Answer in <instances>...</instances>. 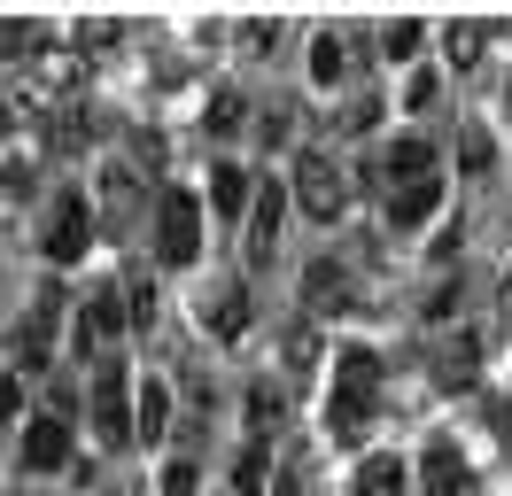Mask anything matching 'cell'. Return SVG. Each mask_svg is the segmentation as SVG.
Here are the masks:
<instances>
[{
    "label": "cell",
    "mask_w": 512,
    "mask_h": 496,
    "mask_svg": "<svg viewBox=\"0 0 512 496\" xmlns=\"http://www.w3.org/2000/svg\"><path fill=\"white\" fill-rule=\"evenodd\" d=\"M295 202H303V210L319 217V225H334V217L350 210V171H342V163H334V155H319V148H303L295 155Z\"/></svg>",
    "instance_id": "cell-1"
},
{
    "label": "cell",
    "mask_w": 512,
    "mask_h": 496,
    "mask_svg": "<svg viewBox=\"0 0 512 496\" xmlns=\"http://www.w3.org/2000/svg\"><path fill=\"white\" fill-rule=\"evenodd\" d=\"M156 256L163 264H194L202 256V202H194L187 186L156 194Z\"/></svg>",
    "instance_id": "cell-2"
},
{
    "label": "cell",
    "mask_w": 512,
    "mask_h": 496,
    "mask_svg": "<svg viewBox=\"0 0 512 496\" xmlns=\"http://www.w3.org/2000/svg\"><path fill=\"white\" fill-rule=\"evenodd\" d=\"M94 434L109 450H125L132 442V372L117 357H101L94 365Z\"/></svg>",
    "instance_id": "cell-3"
},
{
    "label": "cell",
    "mask_w": 512,
    "mask_h": 496,
    "mask_svg": "<svg viewBox=\"0 0 512 496\" xmlns=\"http://www.w3.org/2000/svg\"><path fill=\"white\" fill-rule=\"evenodd\" d=\"M39 248H47V264H78V256L94 248V210H86V194H55V210L39 225Z\"/></svg>",
    "instance_id": "cell-4"
},
{
    "label": "cell",
    "mask_w": 512,
    "mask_h": 496,
    "mask_svg": "<svg viewBox=\"0 0 512 496\" xmlns=\"http://www.w3.org/2000/svg\"><path fill=\"white\" fill-rule=\"evenodd\" d=\"M125 326H132V318H125V287L109 279V287H94V295H86V318H78V357H101L109 341L125 334Z\"/></svg>",
    "instance_id": "cell-5"
},
{
    "label": "cell",
    "mask_w": 512,
    "mask_h": 496,
    "mask_svg": "<svg viewBox=\"0 0 512 496\" xmlns=\"http://www.w3.org/2000/svg\"><path fill=\"white\" fill-rule=\"evenodd\" d=\"M70 465V427L63 411H39L32 427H24V473H63Z\"/></svg>",
    "instance_id": "cell-6"
},
{
    "label": "cell",
    "mask_w": 512,
    "mask_h": 496,
    "mask_svg": "<svg viewBox=\"0 0 512 496\" xmlns=\"http://www.w3.org/2000/svg\"><path fill=\"white\" fill-rule=\"evenodd\" d=\"M419 481H427V496H474V473H466V458H458V442H427V458H419Z\"/></svg>",
    "instance_id": "cell-7"
},
{
    "label": "cell",
    "mask_w": 512,
    "mask_h": 496,
    "mask_svg": "<svg viewBox=\"0 0 512 496\" xmlns=\"http://www.w3.org/2000/svg\"><path fill=\"white\" fill-rule=\"evenodd\" d=\"M373 388H381V357L373 349H342L334 357V403H365L373 411Z\"/></svg>",
    "instance_id": "cell-8"
},
{
    "label": "cell",
    "mask_w": 512,
    "mask_h": 496,
    "mask_svg": "<svg viewBox=\"0 0 512 496\" xmlns=\"http://www.w3.org/2000/svg\"><path fill=\"white\" fill-rule=\"evenodd\" d=\"M381 186H404V179H435V148H427V132H404V140H388L381 171H373Z\"/></svg>",
    "instance_id": "cell-9"
},
{
    "label": "cell",
    "mask_w": 512,
    "mask_h": 496,
    "mask_svg": "<svg viewBox=\"0 0 512 496\" xmlns=\"http://www.w3.org/2000/svg\"><path fill=\"white\" fill-rule=\"evenodd\" d=\"M381 194H388L396 225H427V217L443 210V179H404V186H381Z\"/></svg>",
    "instance_id": "cell-10"
},
{
    "label": "cell",
    "mask_w": 512,
    "mask_h": 496,
    "mask_svg": "<svg viewBox=\"0 0 512 496\" xmlns=\"http://www.w3.org/2000/svg\"><path fill=\"white\" fill-rule=\"evenodd\" d=\"M249 202H256V179L241 171V163H218V171H210V210H218L225 225H241Z\"/></svg>",
    "instance_id": "cell-11"
},
{
    "label": "cell",
    "mask_w": 512,
    "mask_h": 496,
    "mask_svg": "<svg viewBox=\"0 0 512 496\" xmlns=\"http://www.w3.org/2000/svg\"><path fill=\"white\" fill-rule=\"evenodd\" d=\"M303 303L319 310V318H334V310L357 303V287H350V272H342V264H311V272H303Z\"/></svg>",
    "instance_id": "cell-12"
},
{
    "label": "cell",
    "mask_w": 512,
    "mask_h": 496,
    "mask_svg": "<svg viewBox=\"0 0 512 496\" xmlns=\"http://www.w3.org/2000/svg\"><path fill=\"white\" fill-rule=\"evenodd\" d=\"M280 210H288V194L280 186H256V202H249V256L256 264L280 248Z\"/></svg>",
    "instance_id": "cell-13"
},
{
    "label": "cell",
    "mask_w": 512,
    "mask_h": 496,
    "mask_svg": "<svg viewBox=\"0 0 512 496\" xmlns=\"http://www.w3.org/2000/svg\"><path fill=\"white\" fill-rule=\"evenodd\" d=\"M202 326H210V334H241V326H249V295H241V279H218V287L202 295Z\"/></svg>",
    "instance_id": "cell-14"
},
{
    "label": "cell",
    "mask_w": 512,
    "mask_h": 496,
    "mask_svg": "<svg viewBox=\"0 0 512 496\" xmlns=\"http://www.w3.org/2000/svg\"><path fill=\"white\" fill-rule=\"evenodd\" d=\"M47 39H55V31L39 24V16H0V62H39Z\"/></svg>",
    "instance_id": "cell-15"
},
{
    "label": "cell",
    "mask_w": 512,
    "mask_h": 496,
    "mask_svg": "<svg viewBox=\"0 0 512 496\" xmlns=\"http://www.w3.org/2000/svg\"><path fill=\"white\" fill-rule=\"evenodd\" d=\"M404 481H412V473H404V458L373 450V458H365V465L350 473V496H404Z\"/></svg>",
    "instance_id": "cell-16"
},
{
    "label": "cell",
    "mask_w": 512,
    "mask_h": 496,
    "mask_svg": "<svg viewBox=\"0 0 512 496\" xmlns=\"http://www.w3.org/2000/svg\"><path fill=\"white\" fill-rule=\"evenodd\" d=\"M163 434H171V396L148 380V388H132V442H163Z\"/></svg>",
    "instance_id": "cell-17"
},
{
    "label": "cell",
    "mask_w": 512,
    "mask_h": 496,
    "mask_svg": "<svg viewBox=\"0 0 512 496\" xmlns=\"http://www.w3.org/2000/svg\"><path fill=\"white\" fill-rule=\"evenodd\" d=\"M481 47H489L481 16H450V24H443V55H450V70H474V62H481Z\"/></svg>",
    "instance_id": "cell-18"
},
{
    "label": "cell",
    "mask_w": 512,
    "mask_h": 496,
    "mask_svg": "<svg viewBox=\"0 0 512 496\" xmlns=\"http://www.w3.org/2000/svg\"><path fill=\"white\" fill-rule=\"evenodd\" d=\"M86 140H94V109H78V101H70V109H55V117H47V148L78 155Z\"/></svg>",
    "instance_id": "cell-19"
},
{
    "label": "cell",
    "mask_w": 512,
    "mask_h": 496,
    "mask_svg": "<svg viewBox=\"0 0 512 496\" xmlns=\"http://www.w3.org/2000/svg\"><path fill=\"white\" fill-rule=\"evenodd\" d=\"M132 202H140V171H132V163H109V171H101V217L117 225Z\"/></svg>",
    "instance_id": "cell-20"
},
{
    "label": "cell",
    "mask_w": 512,
    "mask_h": 496,
    "mask_svg": "<svg viewBox=\"0 0 512 496\" xmlns=\"http://www.w3.org/2000/svg\"><path fill=\"white\" fill-rule=\"evenodd\" d=\"M342 70H350V47H342L334 31H319V39H311V78H319V86H342Z\"/></svg>",
    "instance_id": "cell-21"
},
{
    "label": "cell",
    "mask_w": 512,
    "mask_h": 496,
    "mask_svg": "<svg viewBox=\"0 0 512 496\" xmlns=\"http://www.w3.org/2000/svg\"><path fill=\"white\" fill-rule=\"evenodd\" d=\"M117 287H125V318H132V326H156V279H148V272H125Z\"/></svg>",
    "instance_id": "cell-22"
},
{
    "label": "cell",
    "mask_w": 512,
    "mask_h": 496,
    "mask_svg": "<svg viewBox=\"0 0 512 496\" xmlns=\"http://www.w3.org/2000/svg\"><path fill=\"white\" fill-rule=\"evenodd\" d=\"M264 473H272V458H264V442H249L233 458V496H264Z\"/></svg>",
    "instance_id": "cell-23"
},
{
    "label": "cell",
    "mask_w": 512,
    "mask_h": 496,
    "mask_svg": "<svg viewBox=\"0 0 512 496\" xmlns=\"http://www.w3.org/2000/svg\"><path fill=\"white\" fill-rule=\"evenodd\" d=\"M32 155H0V202H24V194H32Z\"/></svg>",
    "instance_id": "cell-24"
},
{
    "label": "cell",
    "mask_w": 512,
    "mask_h": 496,
    "mask_svg": "<svg viewBox=\"0 0 512 496\" xmlns=\"http://www.w3.org/2000/svg\"><path fill=\"white\" fill-rule=\"evenodd\" d=\"M435 380H443V388H466V380H474V341H450L443 365H435Z\"/></svg>",
    "instance_id": "cell-25"
},
{
    "label": "cell",
    "mask_w": 512,
    "mask_h": 496,
    "mask_svg": "<svg viewBox=\"0 0 512 496\" xmlns=\"http://www.w3.org/2000/svg\"><path fill=\"white\" fill-rule=\"evenodd\" d=\"M194 481H202V473H194V458H171V465L156 473V496H202Z\"/></svg>",
    "instance_id": "cell-26"
},
{
    "label": "cell",
    "mask_w": 512,
    "mask_h": 496,
    "mask_svg": "<svg viewBox=\"0 0 512 496\" xmlns=\"http://www.w3.org/2000/svg\"><path fill=\"white\" fill-rule=\"evenodd\" d=\"M458 163H466V171H474V179H481V171L497 163V140H489V132H481V124H474V132L458 140Z\"/></svg>",
    "instance_id": "cell-27"
},
{
    "label": "cell",
    "mask_w": 512,
    "mask_h": 496,
    "mask_svg": "<svg viewBox=\"0 0 512 496\" xmlns=\"http://www.w3.org/2000/svg\"><path fill=\"white\" fill-rule=\"evenodd\" d=\"M419 39H427V31H419L412 16H396V24L381 31V47H388V55H396V62H404V55H419Z\"/></svg>",
    "instance_id": "cell-28"
},
{
    "label": "cell",
    "mask_w": 512,
    "mask_h": 496,
    "mask_svg": "<svg viewBox=\"0 0 512 496\" xmlns=\"http://www.w3.org/2000/svg\"><path fill=\"white\" fill-rule=\"evenodd\" d=\"M435 93H443V78H435V70H412V86H404V109H435Z\"/></svg>",
    "instance_id": "cell-29"
},
{
    "label": "cell",
    "mask_w": 512,
    "mask_h": 496,
    "mask_svg": "<svg viewBox=\"0 0 512 496\" xmlns=\"http://www.w3.org/2000/svg\"><path fill=\"white\" fill-rule=\"evenodd\" d=\"M342 132H373V124H381V101H373V93H365V101H350V109H342Z\"/></svg>",
    "instance_id": "cell-30"
},
{
    "label": "cell",
    "mask_w": 512,
    "mask_h": 496,
    "mask_svg": "<svg viewBox=\"0 0 512 496\" xmlns=\"http://www.w3.org/2000/svg\"><path fill=\"white\" fill-rule=\"evenodd\" d=\"M16 411H24V380H16V372H0V427H8Z\"/></svg>",
    "instance_id": "cell-31"
},
{
    "label": "cell",
    "mask_w": 512,
    "mask_h": 496,
    "mask_svg": "<svg viewBox=\"0 0 512 496\" xmlns=\"http://www.w3.org/2000/svg\"><path fill=\"white\" fill-rule=\"evenodd\" d=\"M109 39H117V24H109V16H86V24H78V47H109Z\"/></svg>",
    "instance_id": "cell-32"
},
{
    "label": "cell",
    "mask_w": 512,
    "mask_h": 496,
    "mask_svg": "<svg viewBox=\"0 0 512 496\" xmlns=\"http://www.w3.org/2000/svg\"><path fill=\"white\" fill-rule=\"evenodd\" d=\"M233 124H241V101H233V93H218V101H210V132H233Z\"/></svg>",
    "instance_id": "cell-33"
},
{
    "label": "cell",
    "mask_w": 512,
    "mask_h": 496,
    "mask_svg": "<svg viewBox=\"0 0 512 496\" xmlns=\"http://www.w3.org/2000/svg\"><path fill=\"white\" fill-rule=\"evenodd\" d=\"M249 419H256V427H272V419H280V396H272V388H256V396H249Z\"/></svg>",
    "instance_id": "cell-34"
},
{
    "label": "cell",
    "mask_w": 512,
    "mask_h": 496,
    "mask_svg": "<svg viewBox=\"0 0 512 496\" xmlns=\"http://www.w3.org/2000/svg\"><path fill=\"white\" fill-rule=\"evenodd\" d=\"M241 39H249V47H272V39H280V24H272V16H256V24H241Z\"/></svg>",
    "instance_id": "cell-35"
},
{
    "label": "cell",
    "mask_w": 512,
    "mask_h": 496,
    "mask_svg": "<svg viewBox=\"0 0 512 496\" xmlns=\"http://www.w3.org/2000/svg\"><path fill=\"white\" fill-rule=\"evenodd\" d=\"M8 132H16V101L0 93V140H8Z\"/></svg>",
    "instance_id": "cell-36"
},
{
    "label": "cell",
    "mask_w": 512,
    "mask_h": 496,
    "mask_svg": "<svg viewBox=\"0 0 512 496\" xmlns=\"http://www.w3.org/2000/svg\"><path fill=\"white\" fill-rule=\"evenodd\" d=\"M505 419H512V411H505Z\"/></svg>",
    "instance_id": "cell-37"
},
{
    "label": "cell",
    "mask_w": 512,
    "mask_h": 496,
    "mask_svg": "<svg viewBox=\"0 0 512 496\" xmlns=\"http://www.w3.org/2000/svg\"><path fill=\"white\" fill-rule=\"evenodd\" d=\"M505 318H512V310H505Z\"/></svg>",
    "instance_id": "cell-38"
}]
</instances>
